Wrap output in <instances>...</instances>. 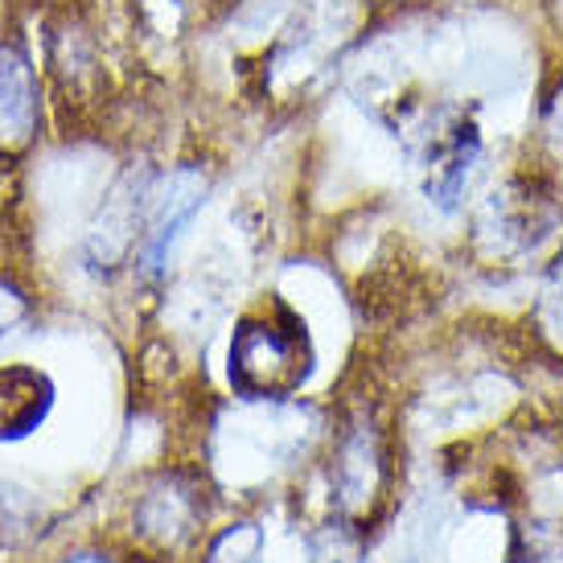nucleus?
Instances as JSON below:
<instances>
[{
	"instance_id": "1",
	"label": "nucleus",
	"mask_w": 563,
	"mask_h": 563,
	"mask_svg": "<svg viewBox=\"0 0 563 563\" xmlns=\"http://www.w3.org/2000/svg\"><path fill=\"white\" fill-rule=\"evenodd\" d=\"M313 375L309 329L284 300H267L235 325L231 387L243 399H284Z\"/></svg>"
},
{
	"instance_id": "2",
	"label": "nucleus",
	"mask_w": 563,
	"mask_h": 563,
	"mask_svg": "<svg viewBox=\"0 0 563 563\" xmlns=\"http://www.w3.org/2000/svg\"><path fill=\"white\" fill-rule=\"evenodd\" d=\"M37 128V79L30 58L0 42V148L25 144Z\"/></svg>"
},
{
	"instance_id": "3",
	"label": "nucleus",
	"mask_w": 563,
	"mask_h": 563,
	"mask_svg": "<svg viewBox=\"0 0 563 563\" xmlns=\"http://www.w3.org/2000/svg\"><path fill=\"white\" fill-rule=\"evenodd\" d=\"M49 383L37 371L9 366L0 371V440L30 437L49 411Z\"/></svg>"
},
{
	"instance_id": "4",
	"label": "nucleus",
	"mask_w": 563,
	"mask_h": 563,
	"mask_svg": "<svg viewBox=\"0 0 563 563\" xmlns=\"http://www.w3.org/2000/svg\"><path fill=\"white\" fill-rule=\"evenodd\" d=\"M543 144H548V157L563 169V75L555 91L543 99Z\"/></svg>"
},
{
	"instance_id": "5",
	"label": "nucleus",
	"mask_w": 563,
	"mask_h": 563,
	"mask_svg": "<svg viewBox=\"0 0 563 563\" xmlns=\"http://www.w3.org/2000/svg\"><path fill=\"white\" fill-rule=\"evenodd\" d=\"M79 563H95V560H79Z\"/></svg>"
}]
</instances>
